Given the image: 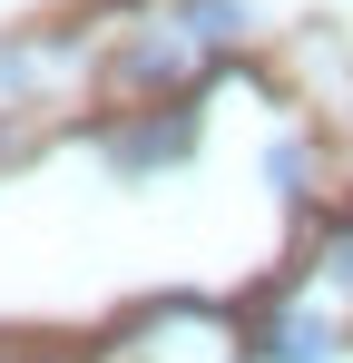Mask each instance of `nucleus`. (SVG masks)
<instances>
[{
    "instance_id": "obj_5",
    "label": "nucleus",
    "mask_w": 353,
    "mask_h": 363,
    "mask_svg": "<svg viewBox=\"0 0 353 363\" xmlns=\"http://www.w3.org/2000/svg\"><path fill=\"white\" fill-rule=\"evenodd\" d=\"M265 177L285 186V196H304V147H294V138H285V147H275V157H265Z\"/></svg>"
},
{
    "instance_id": "obj_4",
    "label": "nucleus",
    "mask_w": 353,
    "mask_h": 363,
    "mask_svg": "<svg viewBox=\"0 0 353 363\" xmlns=\"http://www.w3.org/2000/svg\"><path fill=\"white\" fill-rule=\"evenodd\" d=\"M128 69H138V79H176V69H186V30H147V40L128 50Z\"/></svg>"
},
{
    "instance_id": "obj_6",
    "label": "nucleus",
    "mask_w": 353,
    "mask_h": 363,
    "mask_svg": "<svg viewBox=\"0 0 353 363\" xmlns=\"http://www.w3.org/2000/svg\"><path fill=\"white\" fill-rule=\"evenodd\" d=\"M324 275H334V285H353V226H334V236H324Z\"/></svg>"
},
{
    "instance_id": "obj_3",
    "label": "nucleus",
    "mask_w": 353,
    "mask_h": 363,
    "mask_svg": "<svg viewBox=\"0 0 353 363\" xmlns=\"http://www.w3.org/2000/svg\"><path fill=\"white\" fill-rule=\"evenodd\" d=\"M176 30L216 50V40H235V30H245V0H176Z\"/></svg>"
},
{
    "instance_id": "obj_1",
    "label": "nucleus",
    "mask_w": 353,
    "mask_h": 363,
    "mask_svg": "<svg viewBox=\"0 0 353 363\" xmlns=\"http://www.w3.org/2000/svg\"><path fill=\"white\" fill-rule=\"evenodd\" d=\"M186 147H196V118L176 108V118H138V128H118V138H108V167H128V177H138V167L186 157Z\"/></svg>"
},
{
    "instance_id": "obj_2",
    "label": "nucleus",
    "mask_w": 353,
    "mask_h": 363,
    "mask_svg": "<svg viewBox=\"0 0 353 363\" xmlns=\"http://www.w3.org/2000/svg\"><path fill=\"white\" fill-rule=\"evenodd\" d=\"M255 354L265 363H334V324L324 314H275V324H255Z\"/></svg>"
}]
</instances>
